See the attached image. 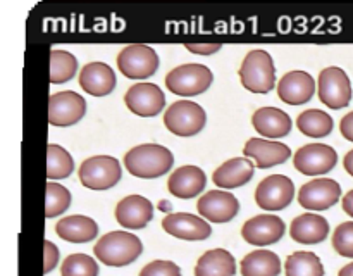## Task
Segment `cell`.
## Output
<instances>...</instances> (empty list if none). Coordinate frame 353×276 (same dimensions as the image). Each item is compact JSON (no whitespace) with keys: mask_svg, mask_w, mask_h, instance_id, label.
Listing matches in <instances>:
<instances>
[{"mask_svg":"<svg viewBox=\"0 0 353 276\" xmlns=\"http://www.w3.org/2000/svg\"><path fill=\"white\" fill-rule=\"evenodd\" d=\"M343 210L353 217V190L343 197Z\"/></svg>","mask_w":353,"mask_h":276,"instance_id":"cell-39","label":"cell"},{"mask_svg":"<svg viewBox=\"0 0 353 276\" xmlns=\"http://www.w3.org/2000/svg\"><path fill=\"white\" fill-rule=\"evenodd\" d=\"M338 154L331 145L326 144H309L296 150L293 157V166L302 175L317 176L326 175L336 166Z\"/></svg>","mask_w":353,"mask_h":276,"instance_id":"cell-11","label":"cell"},{"mask_svg":"<svg viewBox=\"0 0 353 276\" xmlns=\"http://www.w3.org/2000/svg\"><path fill=\"white\" fill-rule=\"evenodd\" d=\"M140 276H181V269L171 261H152L141 269Z\"/></svg>","mask_w":353,"mask_h":276,"instance_id":"cell-35","label":"cell"},{"mask_svg":"<svg viewBox=\"0 0 353 276\" xmlns=\"http://www.w3.org/2000/svg\"><path fill=\"white\" fill-rule=\"evenodd\" d=\"M255 131L265 138H283L292 131L293 123L290 114L278 107H262L252 116Z\"/></svg>","mask_w":353,"mask_h":276,"instance_id":"cell-23","label":"cell"},{"mask_svg":"<svg viewBox=\"0 0 353 276\" xmlns=\"http://www.w3.org/2000/svg\"><path fill=\"white\" fill-rule=\"evenodd\" d=\"M281 259L272 250H254L241 261L243 276H279Z\"/></svg>","mask_w":353,"mask_h":276,"instance_id":"cell-27","label":"cell"},{"mask_svg":"<svg viewBox=\"0 0 353 276\" xmlns=\"http://www.w3.org/2000/svg\"><path fill=\"white\" fill-rule=\"evenodd\" d=\"M319 99L324 106L338 110L343 109L352 100V83L341 68L331 66L319 75Z\"/></svg>","mask_w":353,"mask_h":276,"instance_id":"cell-8","label":"cell"},{"mask_svg":"<svg viewBox=\"0 0 353 276\" xmlns=\"http://www.w3.org/2000/svg\"><path fill=\"white\" fill-rule=\"evenodd\" d=\"M214 75L203 64H183L165 76V88L179 97H195L207 92L212 85Z\"/></svg>","mask_w":353,"mask_h":276,"instance_id":"cell-4","label":"cell"},{"mask_svg":"<svg viewBox=\"0 0 353 276\" xmlns=\"http://www.w3.org/2000/svg\"><path fill=\"white\" fill-rule=\"evenodd\" d=\"M241 85L252 93H269L276 86L274 61L265 50H252L243 59L238 71Z\"/></svg>","mask_w":353,"mask_h":276,"instance_id":"cell-3","label":"cell"},{"mask_svg":"<svg viewBox=\"0 0 353 276\" xmlns=\"http://www.w3.org/2000/svg\"><path fill=\"white\" fill-rule=\"evenodd\" d=\"M59 255H61V252H59L57 245L52 244L50 240H45V250H43V259H45L43 271L45 273H50L52 269L57 266Z\"/></svg>","mask_w":353,"mask_h":276,"instance_id":"cell-36","label":"cell"},{"mask_svg":"<svg viewBox=\"0 0 353 276\" xmlns=\"http://www.w3.org/2000/svg\"><path fill=\"white\" fill-rule=\"evenodd\" d=\"M245 157L255 159L257 161V168L269 169L272 166L283 164L290 159L292 150L288 145L281 144V141H269L262 140V138H250L243 148Z\"/></svg>","mask_w":353,"mask_h":276,"instance_id":"cell-21","label":"cell"},{"mask_svg":"<svg viewBox=\"0 0 353 276\" xmlns=\"http://www.w3.org/2000/svg\"><path fill=\"white\" fill-rule=\"evenodd\" d=\"M285 231L286 224L281 217L272 216V214H261V216L252 217L243 224L241 237L250 245L265 247V245H272L281 240Z\"/></svg>","mask_w":353,"mask_h":276,"instance_id":"cell-14","label":"cell"},{"mask_svg":"<svg viewBox=\"0 0 353 276\" xmlns=\"http://www.w3.org/2000/svg\"><path fill=\"white\" fill-rule=\"evenodd\" d=\"M199 214L209 223H230L240 210V202L236 197L223 190H210L196 202Z\"/></svg>","mask_w":353,"mask_h":276,"instance_id":"cell-13","label":"cell"},{"mask_svg":"<svg viewBox=\"0 0 353 276\" xmlns=\"http://www.w3.org/2000/svg\"><path fill=\"white\" fill-rule=\"evenodd\" d=\"M117 68L130 79L150 78L159 69V55L148 45H128L117 55Z\"/></svg>","mask_w":353,"mask_h":276,"instance_id":"cell-7","label":"cell"},{"mask_svg":"<svg viewBox=\"0 0 353 276\" xmlns=\"http://www.w3.org/2000/svg\"><path fill=\"white\" fill-rule=\"evenodd\" d=\"M207 185V176L199 166H183L169 176V193L178 199H193L200 195Z\"/></svg>","mask_w":353,"mask_h":276,"instance_id":"cell-20","label":"cell"},{"mask_svg":"<svg viewBox=\"0 0 353 276\" xmlns=\"http://www.w3.org/2000/svg\"><path fill=\"white\" fill-rule=\"evenodd\" d=\"M86 112V100L76 92H59L48 99V123L68 128L79 123Z\"/></svg>","mask_w":353,"mask_h":276,"instance_id":"cell-10","label":"cell"},{"mask_svg":"<svg viewBox=\"0 0 353 276\" xmlns=\"http://www.w3.org/2000/svg\"><path fill=\"white\" fill-rule=\"evenodd\" d=\"M186 48L193 54H199V55H212L216 52L221 50V45L219 43H186Z\"/></svg>","mask_w":353,"mask_h":276,"instance_id":"cell-37","label":"cell"},{"mask_svg":"<svg viewBox=\"0 0 353 276\" xmlns=\"http://www.w3.org/2000/svg\"><path fill=\"white\" fill-rule=\"evenodd\" d=\"M78 71V61L71 52L52 50L50 52V83L61 85L74 78Z\"/></svg>","mask_w":353,"mask_h":276,"instance_id":"cell-30","label":"cell"},{"mask_svg":"<svg viewBox=\"0 0 353 276\" xmlns=\"http://www.w3.org/2000/svg\"><path fill=\"white\" fill-rule=\"evenodd\" d=\"M162 228L165 233L181 240H205L212 233V228L205 219L188 213L169 214L162 219Z\"/></svg>","mask_w":353,"mask_h":276,"instance_id":"cell-16","label":"cell"},{"mask_svg":"<svg viewBox=\"0 0 353 276\" xmlns=\"http://www.w3.org/2000/svg\"><path fill=\"white\" fill-rule=\"evenodd\" d=\"M333 247L343 257L353 259V221L338 224L333 233Z\"/></svg>","mask_w":353,"mask_h":276,"instance_id":"cell-34","label":"cell"},{"mask_svg":"<svg viewBox=\"0 0 353 276\" xmlns=\"http://www.w3.org/2000/svg\"><path fill=\"white\" fill-rule=\"evenodd\" d=\"M340 131H341V135L345 137V140L353 141V112H348L347 116L341 119Z\"/></svg>","mask_w":353,"mask_h":276,"instance_id":"cell-38","label":"cell"},{"mask_svg":"<svg viewBox=\"0 0 353 276\" xmlns=\"http://www.w3.org/2000/svg\"><path fill=\"white\" fill-rule=\"evenodd\" d=\"M286 276H324V266L314 252H295L286 259Z\"/></svg>","mask_w":353,"mask_h":276,"instance_id":"cell-29","label":"cell"},{"mask_svg":"<svg viewBox=\"0 0 353 276\" xmlns=\"http://www.w3.org/2000/svg\"><path fill=\"white\" fill-rule=\"evenodd\" d=\"M74 169V161L71 154L61 145L50 144L47 147V178L48 179H64Z\"/></svg>","mask_w":353,"mask_h":276,"instance_id":"cell-31","label":"cell"},{"mask_svg":"<svg viewBox=\"0 0 353 276\" xmlns=\"http://www.w3.org/2000/svg\"><path fill=\"white\" fill-rule=\"evenodd\" d=\"M143 250V244L138 237L128 231H110L103 235L93 247V254L102 264L123 268L137 261Z\"/></svg>","mask_w":353,"mask_h":276,"instance_id":"cell-2","label":"cell"},{"mask_svg":"<svg viewBox=\"0 0 353 276\" xmlns=\"http://www.w3.org/2000/svg\"><path fill=\"white\" fill-rule=\"evenodd\" d=\"M343 168H345V171L348 172V175L353 176V148H352L350 152H348L347 155H345V159H343Z\"/></svg>","mask_w":353,"mask_h":276,"instance_id":"cell-40","label":"cell"},{"mask_svg":"<svg viewBox=\"0 0 353 276\" xmlns=\"http://www.w3.org/2000/svg\"><path fill=\"white\" fill-rule=\"evenodd\" d=\"M99 264L86 254H71L61 266L62 276H99Z\"/></svg>","mask_w":353,"mask_h":276,"instance_id":"cell-33","label":"cell"},{"mask_svg":"<svg viewBox=\"0 0 353 276\" xmlns=\"http://www.w3.org/2000/svg\"><path fill=\"white\" fill-rule=\"evenodd\" d=\"M159 209H161L162 213H169V210H171V202H168V200H161Z\"/></svg>","mask_w":353,"mask_h":276,"instance_id":"cell-42","label":"cell"},{"mask_svg":"<svg viewBox=\"0 0 353 276\" xmlns=\"http://www.w3.org/2000/svg\"><path fill=\"white\" fill-rule=\"evenodd\" d=\"M79 86L93 97H105L116 88V72L105 62H90L79 71Z\"/></svg>","mask_w":353,"mask_h":276,"instance_id":"cell-19","label":"cell"},{"mask_svg":"<svg viewBox=\"0 0 353 276\" xmlns=\"http://www.w3.org/2000/svg\"><path fill=\"white\" fill-rule=\"evenodd\" d=\"M174 164V155L159 144H143L133 147L124 155V168L137 178L154 179L164 176Z\"/></svg>","mask_w":353,"mask_h":276,"instance_id":"cell-1","label":"cell"},{"mask_svg":"<svg viewBox=\"0 0 353 276\" xmlns=\"http://www.w3.org/2000/svg\"><path fill=\"white\" fill-rule=\"evenodd\" d=\"M316 93V81L305 71H290L278 83V95L288 106H302Z\"/></svg>","mask_w":353,"mask_h":276,"instance_id":"cell-18","label":"cell"},{"mask_svg":"<svg viewBox=\"0 0 353 276\" xmlns=\"http://www.w3.org/2000/svg\"><path fill=\"white\" fill-rule=\"evenodd\" d=\"M290 235L299 244H321L330 235V223L326 221V217L319 216V214H302L293 219L292 226H290Z\"/></svg>","mask_w":353,"mask_h":276,"instance_id":"cell-24","label":"cell"},{"mask_svg":"<svg viewBox=\"0 0 353 276\" xmlns=\"http://www.w3.org/2000/svg\"><path fill=\"white\" fill-rule=\"evenodd\" d=\"M340 183L330 178L312 179L305 183L299 192V202L303 209L326 210L340 200Z\"/></svg>","mask_w":353,"mask_h":276,"instance_id":"cell-15","label":"cell"},{"mask_svg":"<svg viewBox=\"0 0 353 276\" xmlns=\"http://www.w3.org/2000/svg\"><path fill=\"white\" fill-rule=\"evenodd\" d=\"M338 276H353V262L343 266V268L340 269V273H338Z\"/></svg>","mask_w":353,"mask_h":276,"instance_id":"cell-41","label":"cell"},{"mask_svg":"<svg viewBox=\"0 0 353 276\" xmlns=\"http://www.w3.org/2000/svg\"><path fill=\"white\" fill-rule=\"evenodd\" d=\"M55 233L65 241L86 244V241H92L99 235V224L92 217L74 214V216H68L59 221L55 224Z\"/></svg>","mask_w":353,"mask_h":276,"instance_id":"cell-25","label":"cell"},{"mask_svg":"<svg viewBox=\"0 0 353 276\" xmlns=\"http://www.w3.org/2000/svg\"><path fill=\"white\" fill-rule=\"evenodd\" d=\"M123 169L119 161L110 155H95L88 157L79 166V181L90 190H107L112 188L121 179Z\"/></svg>","mask_w":353,"mask_h":276,"instance_id":"cell-5","label":"cell"},{"mask_svg":"<svg viewBox=\"0 0 353 276\" xmlns=\"http://www.w3.org/2000/svg\"><path fill=\"white\" fill-rule=\"evenodd\" d=\"M164 124L178 137H193L207 124V114L202 106L192 100H178L165 110Z\"/></svg>","mask_w":353,"mask_h":276,"instance_id":"cell-6","label":"cell"},{"mask_svg":"<svg viewBox=\"0 0 353 276\" xmlns=\"http://www.w3.org/2000/svg\"><path fill=\"white\" fill-rule=\"evenodd\" d=\"M255 166L248 157H234L221 164L214 171L212 181L219 188H238L243 186L254 178Z\"/></svg>","mask_w":353,"mask_h":276,"instance_id":"cell-22","label":"cell"},{"mask_svg":"<svg viewBox=\"0 0 353 276\" xmlns=\"http://www.w3.org/2000/svg\"><path fill=\"white\" fill-rule=\"evenodd\" d=\"M154 219V206L141 195H128L116 207V221L128 230H141Z\"/></svg>","mask_w":353,"mask_h":276,"instance_id":"cell-17","label":"cell"},{"mask_svg":"<svg viewBox=\"0 0 353 276\" xmlns=\"http://www.w3.org/2000/svg\"><path fill=\"white\" fill-rule=\"evenodd\" d=\"M71 206V193L64 185L55 181L47 183V202H45V216L55 217L61 216L62 213Z\"/></svg>","mask_w":353,"mask_h":276,"instance_id":"cell-32","label":"cell"},{"mask_svg":"<svg viewBox=\"0 0 353 276\" xmlns=\"http://www.w3.org/2000/svg\"><path fill=\"white\" fill-rule=\"evenodd\" d=\"M296 126L303 135L310 138H324L333 131L334 121L327 112L321 109L303 110L296 119Z\"/></svg>","mask_w":353,"mask_h":276,"instance_id":"cell-28","label":"cell"},{"mask_svg":"<svg viewBox=\"0 0 353 276\" xmlns=\"http://www.w3.org/2000/svg\"><path fill=\"white\" fill-rule=\"evenodd\" d=\"M124 103L137 116L154 117L164 110L165 97L154 83H137L124 93Z\"/></svg>","mask_w":353,"mask_h":276,"instance_id":"cell-12","label":"cell"},{"mask_svg":"<svg viewBox=\"0 0 353 276\" xmlns=\"http://www.w3.org/2000/svg\"><path fill=\"white\" fill-rule=\"evenodd\" d=\"M236 261L224 248H212L200 255L195 266V276H234Z\"/></svg>","mask_w":353,"mask_h":276,"instance_id":"cell-26","label":"cell"},{"mask_svg":"<svg viewBox=\"0 0 353 276\" xmlns=\"http://www.w3.org/2000/svg\"><path fill=\"white\" fill-rule=\"evenodd\" d=\"M295 185L285 175H271L259 183L255 190V202L261 209L281 210L292 204Z\"/></svg>","mask_w":353,"mask_h":276,"instance_id":"cell-9","label":"cell"}]
</instances>
